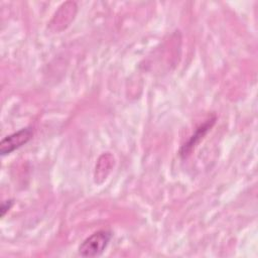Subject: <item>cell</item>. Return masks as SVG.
<instances>
[{
    "label": "cell",
    "instance_id": "6da1fadb",
    "mask_svg": "<svg viewBox=\"0 0 258 258\" xmlns=\"http://www.w3.org/2000/svg\"><path fill=\"white\" fill-rule=\"evenodd\" d=\"M112 239V232L109 230H99L86 238L79 246L78 252L82 257L100 256Z\"/></svg>",
    "mask_w": 258,
    "mask_h": 258
},
{
    "label": "cell",
    "instance_id": "7a4b0ae2",
    "mask_svg": "<svg viewBox=\"0 0 258 258\" xmlns=\"http://www.w3.org/2000/svg\"><path fill=\"white\" fill-rule=\"evenodd\" d=\"M32 134V129L30 127H25L4 137L0 142L1 155L9 154L26 144L31 139Z\"/></svg>",
    "mask_w": 258,
    "mask_h": 258
},
{
    "label": "cell",
    "instance_id": "3957f363",
    "mask_svg": "<svg viewBox=\"0 0 258 258\" xmlns=\"http://www.w3.org/2000/svg\"><path fill=\"white\" fill-rule=\"evenodd\" d=\"M215 121H216V117L210 118L204 124H202L201 126H199L197 128L196 132L190 136V138L186 141V143H184L181 146V148L179 150V155L181 157H186L192 151V149H195V147L206 136V134L209 132V130H211V128L215 124Z\"/></svg>",
    "mask_w": 258,
    "mask_h": 258
},
{
    "label": "cell",
    "instance_id": "277c9868",
    "mask_svg": "<svg viewBox=\"0 0 258 258\" xmlns=\"http://www.w3.org/2000/svg\"><path fill=\"white\" fill-rule=\"evenodd\" d=\"M114 163V158L111 154L106 153L103 154L99 160H98V164L96 165V171H95V180L97 181L99 177L103 178V170L104 168H106L108 171L111 170V167Z\"/></svg>",
    "mask_w": 258,
    "mask_h": 258
},
{
    "label": "cell",
    "instance_id": "5b68a950",
    "mask_svg": "<svg viewBox=\"0 0 258 258\" xmlns=\"http://www.w3.org/2000/svg\"><path fill=\"white\" fill-rule=\"evenodd\" d=\"M13 200H7L5 202L2 203L1 205V208H0V213H1V217L3 218L5 216V214L12 208L13 206Z\"/></svg>",
    "mask_w": 258,
    "mask_h": 258
}]
</instances>
